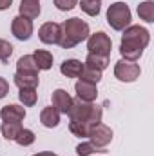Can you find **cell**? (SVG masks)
Segmentation results:
<instances>
[{
	"instance_id": "cell-1",
	"label": "cell",
	"mask_w": 154,
	"mask_h": 156,
	"mask_svg": "<svg viewBox=\"0 0 154 156\" xmlns=\"http://www.w3.org/2000/svg\"><path fill=\"white\" fill-rule=\"evenodd\" d=\"M89 35H91L89 33V24L76 18V16H73V18H69L62 24V37H60L58 45H62L64 49H71L76 44L87 40Z\"/></svg>"
},
{
	"instance_id": "cell-2",
	"label": "cell",
	"mask_w": 154,
	"mask_h": 156,
	"mask_svg": "<svg viewBox=\"0 0 154 156\" xmlns=\"http://www.w3.org/2000/svg\"><path fill=\"white\" fill-rule=\"evenodd\" d=\"M67 115L71 120L76 122H85L89 125H96L102 122V107L93 104V102H82V100H73Z\"/></svg>"
},
{
	"instance_id": "cell-3",
	"label": "cell",
	"mask_w": 154,
	"mask_h": 156,
	"mask_svg": "<svg viewBox=\"0 0 154 156\" xmlns=\"http://www.w3.org/2000/svg\"><path fill=\"white\" fill-rule=\"evenodd\" d=\"M107 22L116 31H123L131 24V9L125 2H114L107 9Z\"/></svg>"
},
{
	"instance_id": "cell-4",
	"label": "cell",
	"mask_w": 154,
	"mask_h": 156,
	"mask_svg": "<svg viewBox=\"0 0 154 156\" xmlns=\"http://www.w3.org/2000/svg\"><path fill=\"white\" fill-rule=\"evenodd\" d=\"M87 138H91V144L96 149H100L102 153H107L105 147L113 142V131H111V127H107L105 123L100 122V123H96V125L91 127V133H89Z\"/></svg>"
},
{
	"instance_id": "cell-5",
	"label": "cell",
	"mask_w": 154,
	"mask_h": 156,
	"mask_svg": "<svg viewBox=\"0 0 154 156\" xmlns=\"http://www.w3.org/2000/svg\"><path fill=\"white\" fill-rule=\"evenodd\" d=\"M87 49H89V53L102 55V56H109L111 55V49H113V42H111V38L105 33L98 31L94 35H89V38H87Z\"/></svg>"
},
{
	"instance_id": "cell-6",
	"label": "cell",
	"mask_w": 154,
	"mask_h": 156,
	"mask_svg": "<svg viewBox=\"0 0 154 156\" xmlns=\"http://www.w3.org/2000/svg\"><path fill=\"white\" fill-rule=\"evenodd\" d=\"M123 42H129V44H134V45H140V47H147L149 45V40H151V35L145 27L142 26H129L123 29V37H121Z\"/></svg>"
},
{
	"instance_id": "cell-7",
	"label": "cell",
	"mask_w": 154,
	"mask_h": 156,
	"mask_svg": "<svg viewBox=\"0 0 154 156\" xmlns=\"http://www.w3.org/2000/svg\"><path fill=\"white\" fill-rule=\"evenodd\" d=\"M140 66L129 60H120L114 66V76L120 82H134L140 78Z\"/></svg>"
},
{
	"instance_id": "cell-8",
	"label": "cell",
	"mask_w": 154,
	"mask_h": 156,
	"mask_svg": "<svg viewBox=\"0 0 154 156\" xmlns=\"http://www.w3.org/2000/svg\"><path fill=\"white\" fill-rule=\"evenodd\" d=\"M11 33L18 40H29L33 35V20L24 18V16H15L11 22Z\"/></svg>"
},
{
	"instance_id": "cell-9",
	"label": "cell",
	"mask_w": 154,
	"mask_h": 156,
	"mask_svg": "<svg viewBox=\"0 0 154 156\" xmlns=\"http://www.w3.org/2000/svg\"><path fill=\"white\" fill-rule=\"evenodd\" d=\"M38 37L44 44H58L62 37V26L56 22H45L38 29Z\"/></svg>"
},
{
	"instance_id": "cell-10",
	"label": "cell",
	"mask_w": 154,
	"mask_h": 156,
	"mask_svg": "<svg viewBox=\"0 0 154 156\" xmlns=\"http://www.w3.org/2000/svg\"><path fill=\"white\" fill-rule=\"evenodd\" d=\"M75 89H76L78 100H82V102H94L96 96H98L96 85L94 83H89V82H83V80H78Z\"/></svg>"
},
{
	"instance_id": "cell-11",
	"label": "cell",
	"mask_w": 154,
	"mask_h": 156,
	"mask_svg": "<svg viewBox=\"0 0 154 156\" xmlns=\"http://www.w3.org/2000/svg\"><path fill=\"white\" fill-rule=\"evenodd\" d=\"M0 118H2V122H22L26 118V109L16 104L4 105L0 109Z\"/></svg>"
},
{
	"instance_id": "cell-12",
	"label": "cell",
	"mask_w": 154,
	"mask_h": 156,
	"mask_svg": "<svg viewBox=\"0 0 154 156\" xmlns=\"http://www.w3.org/2000/svg\"><path fill=\"white\" fill-rule=\"evenodd\" d=\"M71 104H73V98H71V94H69L67 91H64V89H56V91H53V107H54L58 113L67 115Z\"/></svg>"
},
{
	"instance_id": "cell-13",
	"label": "cell",
	"mask_w": 154,
	"mask_h": 156,
	"mask_svg": "<svg viewBox=\"0 0 154 156\" xmlns=\"http://www.w3.org/2000/svg\"><path fill=\"white\" fill-rule=\"evenodd\" d=\"M82 69H83V64H82L80 60H76V58L64 60V64L60 66L62 75H64V76H67V78H80Z\"/></svg>"
},
{
	"instance_id": "cell-14",
	"label": "cell",
	"mask_w": 154,
	"mask_h": 156,
	"mask_svg": "<svg viewBox=\"0 0 154 156\" xmlns=\"http://www.w3.org/2000/svg\"><path fill=\"white\" fill-rule=\"evenodd\" d=\"M120 53L123 56V60H129V62H136L142 55H143V47L140 45H134V44H129V42H123L120 44Z\"/></svg>"
},
{
	"instance_id": "cell-15",
	"label": "cell",
	"mask_w": 154,
	"mask_h": 156,
	"mask_svg": "<svg viewBox=\"0 0 154 156\" xmlns=\"http://www.w3.org/2000/svg\"><path fill=\"white\" fill-rule=\"evenodd\" d=\"M16 73H22V75H38V67L35 64L33 55H24L22 58H18V62H16Z\"/></svg>"
},
{
	"instance_id": "cell-16",
	"label": "cell",
	"mask_w": 154,
	"mask_h": 156,
	"mask_svg": "<svg viewBox=\"0 0 154 156\" xmlns=\"http://www.w3.org/2000/svg\"><path fill=\"white\" fill-rule=\"evenodd\" d=\"M40 122H42L44 127L53 129V127H56V125L60 123V113H58L53 105H51V107H45V109H42V113H40Z\"/></svg>"
},
{
	"instance_id": "cell-17",
	"label": "cell",
	"mask_w": 154,
	"mask_h": 156,
	"mask_svg": "<svg viewBox=\"0 0 154 156\" xmlns=\"http://www.w3.org/2000/svg\"><path fill=\"white\" fill-rule=\"evenodd\" d=\"M38 15H40V2H37V0H22L20 16L35 20V18H38Z\"/></svg>"
},
{
	"instance_id": "cell-18",
	"label": "cell",
	"mask_w": 154,
	"mask_h": 156,
	"mask_svg": "<svg viewBox=\"0 0 154 156\" xmlns=\"http://www.w3.org/2000/svg\"><path fill=\"white\" fill-rule=\"evenodd\" d=\"M85 67L89 69H94V71H103L107 66H109V56H102V55H94V53H89L87 58H85Z\"/></svg>"
},
{
	"instance_id": "cell-19",
	"label": "cell",
	"mask_w": 154,
	"mask_h": 156,
	"mask_svg": "<svg viewBox=\"0 0 154 156\" xmlns=\"http://www.w3.org/2000/svg\"><path fill=\"white\" fill-rule=\"evenodd\" d=\"M33 58H35V64L38 67V71H47L53 67V55L49 51H44V49H37L33 53Z\"/></svg>"
},
{
	"instance_id": "cell-20",
	"label": "cell",
	"mask_w": 154,
	"mask_h": 156,
	"mask_svg": "<svg viewBox=\"0 0 154 156\" xmlns=\"http://www.w3.org/2000/svg\"><path fill=\"white\" fill-rule=\"evenodd\" d=\"M15 83L20 87V89H37L40 78L38 75H22V73H16L15 75Z\"/></svg>"
},
{
	"instance_id": "cell-21",
	"label": "cell",
	"mask_w": 154,
	"mask_h": 156,
	"mask_svg": "<svg viewBox=\"0 0 154 156\" xmlns=\"http://www.w3.org/2000/svg\"><path fill=\"white\" fill-rule=\"evenodd\" d=\"M20 129H22L20 122H2V125H0V131L5 140H15L16 134L20 133Z\"/></svg>"
},
{
	"instance_id": "cell-22",
	"label": "cell",
	"mask_w": 154,
	"mask_h": 156,
	"mask_svg": "<svg viewBox=\"0 0 154 156\" xmlns=\"http://www.w3.org/2000/svg\"><path fill=\"white\" fill-rule=\"evenodd\" d=\"M138 15L142 20L145 22H154V2L152 0H145V2H140L138 5Z\"/></svg>"
},
{
	"instance_id": "cell-23",
	"label": "cell",
	"mask_w": 154,
	"mask_h": 156,
	"mask_svg": "<svg viewBox=\"0 0 154 156\" xmlns=\"http://www.w3.org/2000/svg\"><path fill=\"white\" fill-rule=\"evenodd\" d=\"M91 127H93V125H89V123H85V122H76V120H71V123H69L71 133H73L75 136H80V138H87L89 133H91Z\"/></svg>"
},
{
	"instance_id": "cell-24",
	"label": "cell",
	"mask_w": 154,
	"mask_h": 156,
	"mask_svg": "<svg viewBox=\"0 0 154 156\" xmlns=\"http://www.w3.org/2000/svg\"><path fill=\"white\" fill-rule=\"evenodd\" d=\"M35 133L31 131V129H20V133L16 134V138H15V142L18 144V145H22V147H27V145H31L33 142H35Z\"/></svg>"
},
{
	"instance_id": "cell-25",
	"label": "cell",
	"mask_w": 154,
	"mask_h": 156,
	"mask_svg": "<svg viewBox=\"0 0 154 156\" xmlns=\"http://www.w3.org/2000/svg\"><path fill=\"white\" fill-rule=\"evenodd\" d=\"M80 80L98 85V82L102 80V71H94V69H89V67H85V66H83V69H82V75H80Z\"/></svg>"
},
{
	"instance_id": "cell-26",
	"label": "cell",
	"mask_w": 154,
	"mask_h": 156,
	"mask_svg": "<svg viewBox=\"0 0 154 156\" xmlns=\"http://www.w3.org/2000/svg\"><path fill=\"white\" fill-rule=\"evenodd\" d=\"M80 7L89 16H98V13H100V0H82Z\"/></svg>"
},
{
	"instance_id": "cell-27",
	"label": "cell",
	"mask_w": 154,
	"mask_h": 156,
	"mask_svg": "<svg viewBox=\"0 0 154 156\" xmlns=\"http://www.w3.org/2000/svg\"><path fill=\"white\" fill-rule=\"evenodd\" d=\"M18 98H20V102H22L24 105L31 107V105L37 104V89H20Z\"/></svg>"
},
{
	"instance_id": "cell-28",
	"label": "cell",
	"mask_w": 154,
	"mask_h": 156,
	"mask_svg": "<svg viewBox=\"0 0 154 156\" xmlns=\"http://www.w3.org/2000/svg\"><path fill=\"white\" fill-rule=\"evenodd\" d=\"M93 153H102L100 149H96L91 142H82L76 147V154L78 156H91Z\"/></svg>"
},
{
	"instance_id": "cell-29",
	"label": "cell",
	"mask_w": 154,
	"mask_h": 156,
	"mask_svg": "<svg viewBox=\"0 0 154 156\" xmlns=\"http://www.w3.org/2000/svg\"><path fill=\"white\" fill-rule=\"evenodd\" d=\"M11 55H13V45L7 40L0 38V62H7Z\"/></svg>"
},
{
	"instance_id": "cell-30",
	"label": "cell",
	"mask_w": 154,
	"mask_h": 156,
	"mask_svg": "<svg viewBox=\"0 0 154 156\" xmlns=\"http://www.w3.org/2000/svg\"><path fill=\"white\" fill-rule=\"evenodd\" d=\"M76 4H78V0H54V5L60 11H71Z\"/></svg>"
},
{
	"instance_id": "cell-31",
	"label": "cell",
	"mask_w": 154,
	"mask_h": 156,
	"mask_svg": "<svg viewBox=\"0 0 154 156\" xmlns=\"http://www.w3.org/2000/svg\"><path fill=\"white\" fill-rule=\"evenodd\" d=\"M7 93H9V83H7V80H5V78L0 76V98H4Z\"/></svg>"
},
{
	"instance_id": "cell-32",
	"label": "cell",
	"mask_w": 154,
	"mask_h": 156,
	"mask_svg": "<svg viewBox=\"0 0 154 156\" xmlns=\"http://www.w3.org/2000/svg\"><path fill=\"white\" fill-rule=\"evenodd\" d=\"M11 4H13V0H0V11H4V9H7V7H11Z\"/></svg>"
},
{
	"instance_id": "cell-33",
	"label": "cell",
	"mask_w": 154,
	"mask_h": 156,
	"mask_svg": "<svg viewBox=\"0 0 154 156\" xmlns=\"http://www.w3.org/2000/svg\"><path fill=\"white\" fill-rule=\"evenodd\" d=\"M33 156H58V154H54V153H49V151H44V153H37V154H33Z\"/></svg>"
},
{
	"instance_id": "cell-34",
	"label": "cell",
	"mask_w": 154,
	"mask_h": 156,
	"mask_svg": "<svg viewBox=\"0 0 154 156\" xmlns=\"http://www.w3.org/2000/svg\"><path fill=\"white\" fill-rule=\"evenodd\" d=\"M37 2H40V0H37Z\"/></svg>"
}]
</instances>
